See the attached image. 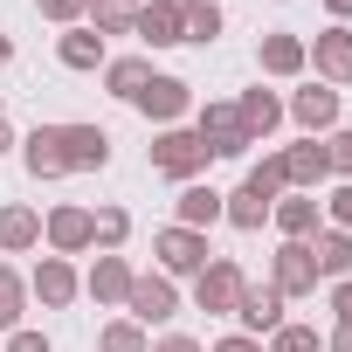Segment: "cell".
I'll return each instance as SVG.
<instances>
[{"mask_svg": "<svg viewBox=\"0 0 352 352\" xmlns=\"http://www.w3.org/2000/svg\"><path fill=\"white\" fill-rule=\"evenodd\" d=\"M131 14H138V8H111V0H90V28H97V35H131Z\"/></svg>", "mask_w": 352, "mask_h": 352, "instance_id": "cell-31", "label": "cell"}, {"mask_svg": "<svg viewBox=\"0 0 352 352\" xmlns=\"http://www.w3.org/2000/svg\"><path fill=\"white\" fill-rule=\"evenodd\" d=\"M276 159H283V187H290V194H318V180L331 173V166H324V145H318V138H304V145H283Z\"/></svg>", "mask_w": 352, "mask_h": 352, "instance_id": "cell-15", "label": "cell"}, {"mask_svg": "<svg viewBox=\"0 0 352 352\" xmlns=\"http://www.w3.org/2000/svg\"><path fill=\"white\" fill-rule=\"evenodd\" d=\"M21 166L35 173V180H63V138H56V124H35L28 138H21Z\"/></svg>", "mask_w": 352, "mask_h": 352, "instance_id": "cell-21", "label": "cell"}, {"mask_svg": "<svg viewBox=\"0 0 352 352\" xmlns=\"http://www.w3.org/2000/svg\"><path fill=\"white\" fill-rule=\"evenodd\" d=\"M331 318H338V324H352V276H345V283H331Z\"/></svg>", "mask_w": 352, "mask_h": 352, "instance_id": "cell-38", "label": "cell"}, {"mask_svg": "<svg viewBox=\"0 0 352 352\" xmlns=\"http://www.w3.org/2000/svg\"><path fill=\"white\" fill-rule=\"evenodd\" d=\"M324 14L331 21H352V0H324Z\"/></svg>", "mask_w": 352, "mask_h": 352, "instance_id": "cell-42", "label": "cell"}, {"mask_svg": "<svg viewBox=\"0 0 352 352\" xmlns=\"http://www.w3.org/2000/svg\"><path fill=\"white\" fill-rule=\"evenodd\" d=\"M145 83H152V63H145V56H111V63H104V90H111V97L131 104Z\"/></svg>", "mask_w": 352, "mask_h": 352, "instance_id": "cell-26", "label": "cell"}, {"mask_svg": "<svg viewBox=\"0 0 352 352\" xmlns=\"http://www.w3.org/2000/svg\"><path fill=\"white\" fill-rule=\"evenodd\" d=\"M180 21H187V42H214L221 35V8L214 0H180Z\"/></svg>", "mask_w": 352, "mask_h": 352, "instance_id": "cell-30", "label": "cell"}, {"mask_svg": "<svg viewBox=\"0 0 352 352\" xmlns=\"http://www.w3.org/2000/svg\"><path fill=\"white\" fill-rule=\"evenodd\" d=\"M21 311H28V283L14 263H0V331H21Z\"/></svg>", "mask_w": 352, "mask_h": 352, "instance_id": "cell-28", "label": "cell"}, {"mask_svg": "<svg viewBox=\"0 0 352 352\" xmlns=\"http://www.w3.org/2000/svg\"><path fill=\"white\" fill-rule=\"evenodd\" d=\"M28 290L42 297V311H63V304H76L83 276L69 270V256H42V263H35V276H28Z\"/></svg>", "mask_w": 352, "mask_h": 352, "instance_id": "cell-9", "label": "cell"}, {"mask_svg": "<svg viewBox=\"0 0 352 352\" xmlns=\"http://www.w3.org/2000/svg\"><path fill=\"white\" fill-rule=\"evenodd\" d=\"M214 352H263V345H256V338H242V331H235V338H221V345H214Z\"/></svg>", "mask_w": 352, "mask_h": 352, "instance_id": "cell-41", "label": "cell"}, {"mask_svg": "<svg viewBox=\"0 0 352 352\" xmlns=\"http://www.w3.org/2000/svg\"><path fill=\"white\" fill-rule=\"evenodd\" d=\"M173 214H180V228H214L221 221V187H208V180H187L180 187V201H173Z\"/></svg>", "mask_w": 352, "mask_h": 352, "instance_id": "cell-22", "label": "cell"}, {"mask_svg": "<svg viewBox=\"0 0 352 352\" xmlns=\"http://www.w3.org/2000/svg\"><path fill=\"white\" fill-rule=\"evenodd\" d=\"M131 35H145L152 49H173V42H187V21H180V0H145V8L131 14Z\"/></svg>", "mask_w": 352, "mask_h": 352, "instance_id": "cell-11", "label": "cell"}, {"mask_svg": "<svg viewBox=\"0 0 352 352\" xmlns=\"http://www.w3.org/2000/svg\"><path fill=\"white\" fill-rule=\"evenodd\" d=\"M14 145V124H8V111H0V152H8Z\"/></svg>", "mask_w": 352, "mask_h": 352, "instance_id": "cell-43", "label": "cell"}, {"mask_svg": "<svg viewBox=\"0 0 352 352\" xmlns=\"http://www.w3.org/2000/svg\"><path fill=\"white\" fill-rule=\"evenodd\" d=\"M131 104H138V111H145V118H152V124L166 131V124H180V118L194 111V90H187L180 76H152V83H145V90H138Z\"/></svg>", "mask_w": 352, "mask_h": 352, "instance_id": "cell-8", "label": "cell"}, {"mask_svg": "<svg viewBox=\"0 0 352 352\" xmlns=\"http://www.w3.org/2000/svg\"><path fill=\"white\" fill-rule=\"evenodd\" d=\"M42 235H49V249H56V256H83V249H90V208H76V201L49 208Z\"/></svg>", "mask_w": 352, "mask_h": 352, "instance_id": "cell-13", "label": "cell"}, {"mask_svg": "<svg viewBox=\"0 0 352 352\" xmlns=\"http://www.w3.org/2000/svg\"><path fill=\"white\" fill-rule=\"evenodd\" d=\"M8 63H14V42H8V35H0V69H8Z\"/></svg>", "mask_w": 352, "mask_h": 352, "instance_id": "cell-44", "label": "cell"}, {"mask_svg": "<svg viewBox=\"0 0 352 352\" xmlns=\"http://www.w3.org/2000/svg\"><path fill=\"white\" fill-rule=\"evenodd\" d=\"M235 111H242L249 145H263V138L283 124V97H276V90H263V83H256V90H242V97H235Z\"/></svg>", "mask_w": 352, "mask_h": 352, "instance_id": "cell-19", "label": "cell"}, {"mask_svg": "<svg viewBox=\"0 0 352 352\" xmlns=\"http://www.w3.org/2000/svg\"><path fill=\"white\" fill-rule=\"evenodd\" d=\"M208 159H214V152H208V138H201V131H187V124H166V131L152 138V173H166V180H180V187H187V180H201Z\"/></svg>", "mask_w": 352, "mask_h": 352, "instance_id": "cell-1", "label": "cell"}, {"mask_svg": "<svg viewBox=\"0 0 352 352\" xmlns=\"http://www.w3.org/2000/svg\"><path fill=\"white\" fill-rule=\"evenodd\" d=\"M318 214H324L318 194H283V201L270 208V221H276L283 242H311V235H318Z\"/></svg>", "mask_w": 352, "mask_h": 352, "instance_id": "cell-20", "label": "cell"}, {"mask_svg": "<svg viewBox=\"0 0 352 352\" xmlns=\"http://www.w3.org/2000/svg\"><path fill=\"white\" fill-rule=\"evenodd\" d=\"M63 138V166L69 173H104L111 166V131L104 124H56Z\"/></svg>", "mask_w": 352, "mask_h": 352, "instance_id": "cell-5", "label": "cell"}, {"mask_svg": "<svg viewBox=\"0 0 352 352\" xmlns=\"http://www.w3.org/2000/svg\"><path fill=\"white\" fill-rule=\"evenodd\" d=\"M8 352H49V338H42V331H28V324H21V331H8Z\"/></svg>", "mask_w": 352, "mask_h": 352, "instance_id": "cell-37", "label": "cell"}, {"mask_svg": "<svg viewBox=\"0 0 352 352\" xmlns=\"http://www.w3.org/2000/svg\"><path fill=\"white\" fill-rule=\"evenodd\" d=\"M270 290H276V297H311V290H318L311 242H283V249L270 256Z\"/></svg>", "mask_w": 352, "mask_h": 352, "instance_id": "cell-6", "label": "cell"}, {"mask_svg": "<svg viewBox=\"0 0 352 352\" xmlns=\"http://www.w3.org/2000/svg\"><path fill=\"white\" fill-rule=\"evenodd\" d=\"M28 249H42V214L28 201H8L0 208V256H28Z\"/></svg>", "mask_w": 352, "mask_h": 352, "instance_id": "cell-18", "label": "cell"}, {"mask_svg": "<svg viewBox=\"0 0 352 352\" xmlns=\"http://www.w3.org/2000/svg\"><path fill=\"white\" fill-rule=\"evenodd\" d=\"M249 187H256V194H270V201H283V194H290V187H283V159H276V152H270L263 166H249Z\"/></svg>", "mask_w": 352, "mask_h": 352, "instance_id": "cell-32", "label": "cell"}, {"mask_svg": "<svg viewBox=\"0 0 352 352\" xmlns=\"http://www.w3.org/2000/svg\"><path fill=\"white\" fill-rule=\"evenodd\" d=\"M97 352H152V338H145V324H131V318H111V324L97 331Z\"/></svg>", "mask_w": 352, "mask_h": 352, "instance_id": "cell-29", "label": "cell"}, {"mask_svg": "<svg viewBox=\"0 0 352 352\" xmlns=\"http://www.w3.org/2000/svg\"><path fill=\"white\" fill-rule=\"evenodd\" d=\"M131 283H138V270L124 263V256H97V270L83 276V290L104 304V311H124V297H131Z\"/></svg>", "mask_w": 352, "mask_h": 352, "instance_id": "cell-14", "label": "cell"}, {"mask_svg": "<svg viewBox=\"0 0 352 352\" xmlns=\"http://www.w3.org/2000/svg\"><path fill=\"white\" fill-rule=\"evenodd\" d=\"M311 49V63H318V83H352V28L345 21H331L318 42H304Z\"/></svg>", "mask_w": 352, "mask_h": 352, "instance_id": "cell-10", "label": "cell"}, {"mask_svg": "<svg viewBox=\"0 0 352 352\" xmlns=\"http://www.w3.org/2000/svg\"><path fill=\"white\" fill-rule=\"evenodd\" d=\"M235 318H242V338H270V331L283 324V297H276L270 283H249L242 304H235Z\"/></svg>", "mask_w": 352, "mask_h": 352, "instance_id": "cell-16", "label": "cell"}, {"mask_svg": "<svg viewBox=\"0 0 352 352\" xmlns=\"http://www.w3.org/2000/svg\"><path fill=\"white\" fill-rule=\"evenodd\" d=\"M124 235H131V214H124V208H97V214H90V249L118 256V249H124Z\"/></svg>", "mask_w": 352, "mask_h": 352, "instance_id": "cell-27", "label": "cell"}, {"mask_svg": "<svg viewBox=\"0 0 352 352\" xmlns=\"http://www.w3.org/2000/svg\"><path fill=\"white\" fill-rule=\"evenodd\" d=\"M242 290H249V270H242L235 256H208V270L194 276V304H201L208 318H235Z\"/></svg>", "mask_w": 352, "mask_h": 352, "instance_id": "cell-2", "label": "cell"}, {"mask_svg": "<svg viewBox=\"0 0 352 352\" xmlns=\"http://www.w3.org/2000/svg\"><path fill=\"white\" fill-rule=\"evenodd\" d=\"M324 166L338 180H352V131H324Z\"/></svg>", "mask_w": 352, "mask_h": 352, "instance_id": "cell-34", "label": "cell"}, {"mask_svg": "<svg viewBox=\"0 0 352 352\" xmlns=\"http://www.w3.org/2000/svg\"><path fill=\"white\" fill-rule=\"evenodd\" d=\"M152 352H208V345H201V338H187V331H166Z\"/></svg>", "mask_w": 352, "mask_h": 352, "instance_id": "cell-39", "label": "cell"}, {"mask_svg": "<svg viewBox=\"0 0 352 352\" xmlns=\"http://www.w3.org/2000/svg\"><path fill=\"white\" fill-rule=\"evenodd\" d=\"M283 111H290V118H297V124H304L311 138L338 131V90H324V83H304V90H297V97H290Z\"/></svg>", "mask_w": 352, "mask_h": 352, "instance_id": "cell-12", "label": "cell"}, {"mask_svg": "<svg viewBox=\"0 0 352 352\" xmlns=\"http://www.w3.org/2000/svg\"><path fill=\"white\" fill-rule=\"evenodd\" d=\"M270 352H318V331L311 324H276L270 331Z\"/></svg>", "mask_w": 352, "mask_h": 352, "instance_id": "cell-33", "label": "cell"}, {"mask_svg": "<svg viewBox=\"0 0 352 352\" xmlns=\"http://www.w3.org/2000/svg\"><path fill=\"white\" fill-rule=\"evenodd\" d=\"M152 256H159V276H201L214 249H208L201 228H180V221H173V228L152 235Z\"/></svg>", "mask_w": 352, "mask_h": 352, "instance_id": "cell-3", "label": "cell"}, {"mask_svg": "<svg viewBox=\"0 0 352 352\" xmlns=\"http://www.w3.org/2000/svg\"><path fill=\"white\" fill-rule=\"evenodd\" d=\"M324 352H352V324H338V331L324 338Z\"/></svg>", "mask_w": 352, "mask_h": 352, "instance_id": "cell-40", "label": "cell"}, {"mask_svg": "<svg viewBox=\"0 0 352 352\" xmlns=\"http://www.w3.org/2000/svg\"><path fill=\"white\" fill-rule=\"evenodd\" d=\"M56 63H63V69H104L111 56H104V35H97L90 21H76V28H63V42H56Z\"/></svg>", "mask_w": 352, "mask_h": 352, "instance_id": "cell-23", "label": "cell"}, {"mask_svg": "<svg viewBox=\"0 0 352 352\" xmlns=\"http://www.w3.org/2000/svg\"><path fill=\"white\" fill-rule=\"evenodd\" d=\"M194 131L208 138V152H214V159H242V152H249V131H242V111H235V104H221V97L194 111Z\"/></svg>", "mask_w": 352, "mask_h": 352, "instance_id": "cell-4", "label": "cell"}, {"mask_svg": "<svg viewBox=\"0 0 352 352\" xmlns=\"http://www.w3.org/2000/svg\"><path fill=\"white\" fill-rule=\"evenodd\" d=\"M111 8H138V0H111Z\"/></svg>", "mask_w": 352, "mask_h": 352, "instance_id": "cell-45", "label": "cell"}, {"mask_svg": "<svg viewBox=\"0 0 352 352\" xmlns=\"http://www.w3.org/2000/svg\"><path fill=\"white\" fill-rule=\"evenodd\" d=\"M173 311H180V290H173V276H138V283H131V297H124V318H131V324H145V331H152V324H166Z\"/></svg>", "mask_w": 352, "mask_h": 352, "instance_id": "cell-7", "label": "cell"}, {"mask_svg": "<svg viewBox=\"0 0 352 352\" xmlns=\"http://www.w3.org/2000/svg\"><path fill=\"white\" fill-rule=\"evenodd\" d=\"M324 214H331V228H352V180H338V194L331 201H318Z\"/></svg>", "mask_w": 352, "mask_h": 352, "instance_id": "cell-36", "label": "cell"}, {"mask_svg": "<svg viewBox=\"0 0 352 352\" xmlns=\"http://www.w3.org/2000/svg\"><path fill=\"white\" fill-rule=\"evenodd\" d=\"M256 63H263V76H304L311 69V49H304V35H263Z\"/></svg>", "mask_w": 352, "mask_h": 352, "instance_id": "cell-24", "label": "cell"}, {"mask_svg": "<svg viewBox=\"0 0 352 352\" xmlns=\"http://www.w3.org/2000/svg\"><path fill=\"white\" fill-rule=\"evenodd\" d=\"M35 8H42V21H63V28L90 21V0H35Z\"/></svg>", "mask_w": 352, "mask_h": 352, "instance_id": "cell-35", "label": "cell"}, {"mask_svg": "<svg viewBox=\"0 0 352 352\" xmlns=\"http://www.w3.org/2000/svg\"><path fill=\"white\" fill-rule=\"evenodd\" d=\"M311 263H318V283H345L352 276V228H318Z\"/></svg>", "mask_w": 352, "mask_h": 352, "instance_id": "cell-17", "label": "cell"}, {"mask_svg": "<svg viewBox=\"0 0 352 352\" xmlns=\"http://www.w3.org/2000/svg\"><path fill=\"white\" fill-rule=\"evenodd\" d=\"M270 208H276V201H270V194H256L249 180H242L235 194H221V221H228V228H242V235H249V228H263V221H270Z\"/></svg>", "mask_w": 352, "mask_h": 352, "instance_id": "cell-25", "label": "cell"}]
</instances>
